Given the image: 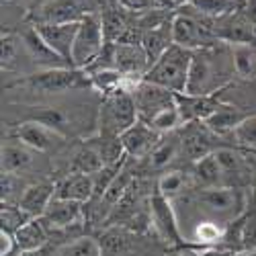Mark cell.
Listing matches in <instances>:
<instances>
[{
    "mask_svg": "<svg viewBox=\"0 0 256 256\" xmlns=\"http://www.w3.org/2000/svg\"><path fill=\"white\" fill-rule=\"evenodd\" d=\"M190 62H193V52L172 44L160 56V60H156L150 66L144 80L156 84V86H162L174 94H184Z\"/></svg>",
    "mask_w": 256,
    "mask_h": 256,
    "instance_id": "obj_1",
    "label": "cell"
},
{
    "mask_svg": "<svg viewBox=\"0 0 256 256\" xmlns=\"http://www.w3.org/2000/svg\"><path fill=\"white\" fill-rule=\"evenodd\" d=\"M138 109L130 90L119 88L111 94H106L98 109V134L121 138L132 125H136Z\"/></svg>",
    "mask_w": 256,
    "mask_h": 256,
    "instance_id": "obj_2",
    "label": "cell"
},
{
    "mask_svg": "<svg viewBox=\"0 0 256 256\" xmlns=\"http://www.w3.org/2000/svg\"><path fill=\"white\" fill-rule=\"evenodd\" d=\"M216 48V46H213ZM213 48L193 52V62H190V70L186 78L184 94L188 96H207L222 92V86L226 84L228 76H224V64H216L213 60Z\"/></svg>",
    "mask_w": 256,
    "mask_h": 256,
    "instance_id": "obj_3",
    "label": "cell"
},
{
    "mask_svg": "<svg viewBox=\"0 0 256 256\" xmlns=\"http://www.w3.org/2000/svg\"><path fill=\"white\" fill-rule=\"evenodd\" d=\"M211 18L197 12H174L172 14V41L188 52H199L222 44L216 29L209 25Z\"/></svg>",
    "mask_w": 256,
    "mask_h": 256,
    "instance_id": "obj_4",
    "label": "cell"
},
{
    "mask_svg": "<svg viewBox=\"0 0 256 256\" xmlns=\"http://www.w3.org/2000/svg\"><path fill=\"white\" fill-rule=\"evenodd\" d=\"M104 46H106V37L100 14L86 12L78 23L76 39L72 46V66L78 70H86L92 62L98 60Z\"/></svg>",
    "mask_w": 256,
    "mask_h": 256,
    "instance_id": "obj_5",
    "label": "cell"
},
{
    "mask_svg": "<svg viewBox=\"0 0 256 256\" xmlns=\"http://www.w3.org/2000/svg\"><path fill=\"white\" fill-rule=\"evenodd\" d=\"M23 86H27L31 92L37 94H64L70 90L92 86V84L84 70L66 66V68H52L31 74L23 80Z\"/></svg>",
    "mask_w": 256,
    "mask_h": 256,
    "instance_id": "obj_6",
    "label": "cell"
},
{
    "mask_svg": "<svg viewBox=\"0 0 256 256\" xmlns=\"http://www.w3.org/2000/svg\"><path fill=\"white\" fill-rule=\"evenodd\" d=\"M132 96H134V102H136V109H138V119L150 125L162 111L174 106L178 100L174 92H170L162 86H156L152 82H138L134 90H132Z\"/></svg>",
    "mask_w": 256,
    "mask_h": 256,
    "instance_id": "obj_7",
    "label": "cell"
},
{
    "mask_svg": "<svg viewBox=\"0 0 256 256\" xmlns=\"http://www.w3.org/2000/svg\"><path fill=\"white\" fill-rule=\"evenodd\" d=\"M199 205L222 220L236 218L244 209V193L238 186H211L199 190Z\"/></svg>",
    "mask_w": 256,
    "mask_h": 256,
    "instance_id": "obj_8",
    "label": "cell"
},
{
    "mask_svg": "<svg viewBox=\"0 0 256 256\" xmlns=\"http://www.w3.org/2000/svg\"><path fill=\"white\" fill-rule=\"evenodd\" d=\"M14 140H18L20 144H25L27 148H31L33 152H50V150H56L64 144V138L62 134H58L52 127L39 123V121H20L14 132H12Z\"/></svg>",
    "mask_w": 256,
    "mask_h": 256,
    "instance_id": "obj_9",
    "label": "cell"
},
{
    "mask_svg": "<svg viewBox=\"0 0 256 256\" xmlns=\"http://www.w3.org/2000/svg\"><path fill=\"white\" fill-rule=\"evenodd\" d=\"M160 140H162V134L152 130V127L144 121H138L121 136V144L125 148V154L132 160H146L152 154V150L158 146Z\"/></svg>",
    "mask_w": 256,
    "mask_h": 256,
    "instance_id": "obj_10",
    "label": "cell"
},
{
    "mask_svg": "<svg viewBox=\"0 0 256 256\" xmlns=\"http://www.w3.org/2000/svg\"><path fill=\"white\" fill-rule=\"evenodd\" d=\"M78 23L80 20H74V23H37L35 25L39 35L46 39V44L62 60H66L70 66H72V46H74V39H76Z\"/></svg>",
    "mask_w": 256,
    "mask_h": 256,
    "instance_id": "obj_11",
    "label": "cell"
},
{
    "mask_svg": "<svg viewBox=\"0 0 256 256\" xmlns=\"http://www.w3.org/2000/svg\"><path fill=\"white\" fill-rule=\"evenodd\" d=\"M113 66L125 76L144 78L152 64L142 44H113Z\"/></svg>",
    "mask_w": 256,
    "mask_h": 256,
    "instance_id": "obj_12",
    "label": "cell"
},
{
    "mask_svg": "<svg viewBox=\"0 0 256 256\" xmlns=\"http://www.w3.org/2000/svg\"><path fill=\"white\" fill-rule=\"evenodd\" d=\"M182 127L184 130L180 132V154L186 160L195 164L211 152H216V148L211 144V136L216 134H211L203 123H186Z\"/></svg>",
    "mask_w": 256,
    "mask_h": 256,
    "instance_id": "obj_13",
    "label": "cell"
},
{
    "mask_svg": "<svg viewBox=\"0 0 256 256\" xmlns=\"http://www.w3.org/2000/svg\"><path fill=\"white\" fill-rule=\"evenodd\" d=\"M150 218L154 228L166 242H172V244L180 242V232H178V224L174 218L172 205H170V199L162 197L160 193H154V197L150 199Z\"/></svg>",
    "mask_w": 256,
    "mask_h": 256,
    "instance_id": "obj_14",
    "label": "cell"
},
{
    "mask_svg": "<svg viewBox=\"0 0 256 256\" xmlns=\"http://www.w3.org/2000/svg\"><path fill=\"white\" fill-rule=\"evenodd\" d=\"M20 41H23V46L27 50V54L31 56V60L37 64V66H41L44 70H52V68H66L70 66V64L66 60H62L48 44L46 39L39 35V31L35 27L27 29L20 33Z\"/></svg>",
    "mask_w": 256,
    "mask_h": 256,
    "instance_id": "obj_15",
    "label": "cell"
},
{
    "mask_svg": "<svg viewBox=\"0 0 256 256\" xmlns=\"http://www.w3.org/2000/svg\"><path fill=\"white\" fill-rule=\"evenodd\" d=\"M56 199V184L54 182H37L27 186L18 197V207L23 209L31 220L44 218L48 207Z\"/></svg>",
    "mask_w": 256,
    "mask_h": 256,
    "instance_id": "obj_16",
    "label": "cell"
},
{
    "mask_svg": "<svg viewBox=\"0 0 256 256\" xmlns=\"http://www.w3.org/2000/svg\"><path fill=\"white\" fill-rule=\"evenodd\" d=\"M94 197V178L90 174L70 172L56 184V199L88 203Z\"/></svg>",
    "mask_w": 256,
    "mask_h": 256,
    "instance_id": "obj_17",
    "label": "cell"
},
{
    "mask_svg": "<svg viewBox=\"0 0 256 256\" xmlns=\"http://www.w3.org/2000/svg\"><path fill=\"white\" fill-rule=\"evenodd\" d=\"M84 218V203L66 201V199H54L48 207L46 216L41 218L48 228L54 230H66L74 224H78Z\"/></svg>",
    "mask_w": 256,
    "mask_h": 256,
    "instance_id": "obj_18",
    "label": "cell"
},
{
    "mask_svg": "<svg viewBox=\"0 0 256 256\" xmlns=\"http://www.w3.org/2000/svg\"><path fill=\"white\" fill-rule=\"evenodd\" d=\"M48 238H50V228L46 226V222L41 218L29 220L23 228L14 232L16 254H20V252H39L48 244Z\"/></svg>",
    "mask_w": 256,
    "mask_h": 256,
    "instance_id": "obj_19",
    "label": "cell"
},
{
    "mask_svg": "<svg viewBox=\"0 0 256 256\" xmlns=\"http://www.w3.org/2000/svg\"><path fill=\"white\" fill-rule=\"evenodd\" d=\"M142 48L146 50L148 58H150V64H154L156 60H160V56L174 44L172 41V16L164 23L152 27V29H146L142 33Z\"/></svg>",
    "mask_w": 256,
    "mask_h": 256,
    "instance_id": "obj_20",
    "label": "cell"
},
{
    "mask_svg": "<svg viewBox=\"0 0 256 256\" xmlns=\"http://www.w3.org/2000/svg\"><path fill=\"white\" fill-rule=\"evenodd\" d=\"M184 6L205 18H226L246 6V0H184Z\"/></svg>",
    "mask_w": 256,
    "mask_h": 256,
    "instance_id": "obj_21",
    "label": "cell"
},
{
    "mask_svg": "<svg viewBox=\"0 0 256 256\" xmlns=\"http://www.w3.org/2000/svg\"><path fill=\"white\" fill-rule=\"evenodd\" d=\"M248 115L246 113H242L240 109H236V106H232V104H226V102H222L216 111H213L205 121H203V125L207 127V130L211 132V134H216V136H224V134H228V132H232L234 134V130L246 119Z\"/></svg>",
    "mask_w": 256,
    "mask_h": 256,
    "instance_id": "obj_22",
    "label": "cell"
},
{
    "mask_svg": "<svg viewBox=\"0 0 256 256\" xmlns=\"http://www.w3.org/2000/svg\"><path fill=\"white\" fill-rule=\"evenodd\" d=\"M228 52L232 56L234 72L246 80L256 78V41L228 44Z\"/></svg>",
    "mask_w": 256,
    "mask_h": 256,
    "instance_id": "obj_23",
    "label": "cell"
},
{
    "mask_svg": "<svg viewBox=\"0 0 256 256\" xmlns=\"http://www.w3.org/2000/svg\"><path fill=\"white\" fill-rule=\"evenodd\" d=\"M178 154H180V134L170 132L162 136V140L152 150V154L146 158V164L150 170H164L168 164L174 162Z\"/></svg>",
    "mask_w": 256,
    "mask_h": 256,
    "instance_id": "obj_24",
    "label": "cell"
},
{
    "mask_svg": "<svg viewBox=\"0 0 256 256\" xmlns=\"http://www.w3.org/2000/svg\"><path fill=\"white\" fill-rule=\"evenodd\" d=\"M33 162V150L18 140L2 144V174H16L29 168Z\"/></svg>",
    "mask_w": 256,
    "mask_h": 256,
    "instance_id": "obj_25",
    "label": "cell"
},
{
    "mask_svg": "<svg viewBox=\"0 0 256 256\" xmlns=\"http://www.w3.org/2000/svg\"><path fill=\"white\" fill-rule=\"evenodd\" d=\"M190 178H193L201 188L226 186L224 170H222V166H220V162H218V158L213 152L193 164V174H190Z\"/></svg>",
    "mask_w": 256,
    "mask_h": 256,
    "instance_id": "obj_26",
    "label": "cell"
},
{
    "mask_svg": "<svg viewBox=\"0 0 256 256\" xmlns=\"http://www.w3.org/2000/svg\"><path fill=\"white\" fill-rule=\"evenodd\" d=\"M88 144L98 152V156L102 158L104 166H119V164L127 162V154H125V148L121 144V138H111V136L96 134L94 138L88 140Z\"/></svg>",
    "mask_w": 256,
    "mask_h": 256,
    "instance_id": "obj_27",
    "label": "cell"
},
{
    "mask_svg": "<svg viewBox=\"0 0 256 256\" xmlns=\"http://www.w3.org/2000/svg\"><path fill=\"white\" fill-rule=\"evenodd\" d=\"M82 16L84 14H80L74 2H70V0H58V2H52L41 10L39 23H74V20H80Z\"/></svg>",
    "mask_w": 256,
    "mask_h": 256,
    "instance_id": "obj_28",
    "label": "cell"
},
{
    "mask_svg": "<svg viewBox=\"0 0 256 256\" xmlns=\"http://www.w3.org/2000/svg\"><path fill=\"white\" fill-rule=\"evenodd\" d=\"M104 166L102 158L98 156V152L94 150V148L86 142L80 146V150L74 154V160H72V172H80V174H98Z\"/></svg>",
    "mask_w": 256,
    "mask_h": 256,
    "instance_id": "obj_29",
    "label": "cell"
},
{
    "mask_svg": "<svg viewBox=\"0 0 256 256\" xmlns=\"http://www.w3.org/2000/svg\"><path fill=\"white\" fill-rule=\"evenodd\" d=\"M188 186V176L180 170H172V172H164L158 178V188L156 193H160L166 199H174L178 197L182 190Z\"/></svg>",
    "mask_w": 256,
    "mask_h": 256,
    "instance_id": "obj_30",
    "label": "cell"
},
{
    "mask_svg": "<svg viewBox=\"0 0 256 256\" xmlns=\"http://www.w3.org/2000/svg\"><path fill=\"white\" fill-rule=\"evenodd\" d=\"M31 218L27 216V213L20 209L18 205H10V203H2V211H0V230L4 232H10L14 234L16 230H20Z\"/></svg>",
    "mask_w": 256,
    "mask_h": 256,
    "instance_id": "obj_31",
    "label": "cell"
},
{
    "mask_svg": "<svg viewBox=\"0 0 256 256\" xmlns=\"http://www.w3.org/2000/svg\"><path fill=\"white\" fill-rule=\"evenodd\" d=\"M60 256H102V248L94 238H76L60 250Z\"/></svg>",
    "mask_w": 256,
    "mask_h": 256,
    "instance_id": "obj_32",
    "label": "cell"
},
{
    "mask_svg": "<svg viewBox=\"0 0 256 256\" xmlns=\"http://www.w3.org/2000/svg\"><path fill=\"white\" fill-rule=\"evenodd\" d=\"M234 140L238 142L242 150L256 152V115H248L236 130H234Z\"/></svg>",
    "mask_w": 256,
    "mask_h": 256,
    "instance_id": "obj_33",
    "label": "cell"
},
{
    "mask_svg": "<svg viewBox=\"0 0 256 256\" xmlns=\"http://www.w3.org/2000/svg\"><path fill=\"white\" fill-rule=\"evenodd\" d=\"M16 39L12 35H2V68H10L16 62Z\"/></svg>",
    "mask_w": 256,
    "mask_h": 256,
    "instance_id": "obj_34",
    "label": "cell"
},
{
    "mask_svg": "<svg viewBox=\"0 0 256 256\" xmlns=\"http://www.w3.org/2000/svg\"><path fill=\"white\" fill-rule=\"evenodd\" d=\"M14 254H16L14 234L0 230V256H14Z\"/></svg>",
    "mask_w": 256,
    "mask_h": 256,
    "instance_id": "obj_35",
    "label": "cell"
},
{
    "mask_svg": "<svg viewBox=\"0 0 256 256\" xmlns=\"http://www.w3.org/2000/svg\"><path fill=\"white\" fill-rule=\"evenodd\" d=\"M220 236H222V232L218 230L216 224H201L199 226V238L203 242H216V240H220Z\"/></svg>",
    "mask_w": 256,
    "mask_h": 256,
    "instance_id": "obj_36",
    "label": "cell"
},
{
    "mask_svg": "<svg viewBox=\"0 0 256 256\" xmlns=\"http://www.w3.org/2000/svg\"><path fill=\"white\" fill-rule=\"evenodd\" d=\"M203 256H236V252H232V250H222V248H211V250H207Z\"/></svg>",
    "mask_w": 256,
    "mask_h": 256,
    "instance_id": "obj_37",
    "label": "cell"
},
{
    "mask_svg": "<svg viewBox=\"0 0 256 256\" xmlns=\"http://www.w3.org/2000/svg\"><path fill=\"white\" fill-rule=\"evenodd\" d=\"M16 256H39V252H20Z\"/></svg>",
    "mask_w": 256,
    "mask_h": 256,
    "instance_id": "obj_38",
    "label": "cell"
},
{
    "mask_svg": "<svg viewBox=\"0 0 256 256\" xmlns=\"http://www.w3.org/2000/svg\"><path fill=\"white\" fill-rule=\"evenodd\" d=\"M254 207H256V193H254Z\"/></svg>",
    "mask_w": 256,
    "mask_h": 256,
    "instance_id": "obj_39",
    "label": "cell"
}]
</instances>
